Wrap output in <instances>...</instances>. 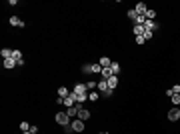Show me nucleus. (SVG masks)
<instances>
[{"instance_id": "nucleus-35", "label": "nucleus", "mask_w": 180, "mask_h": 134, "mask_svg": "<svg viewBox=\"0 0 180 134\" xmlns=\"http://www.w3.org/2000/svg\"><path fill=\"white\" fill-rule=\"evenodd\" d=\"M178 108H180V106H178Z\"/></svg>"}, {"instance_id": "nucleus-25", "label": "nucleus", "mask_w": 180, "mask_h": 134, "mask_svg": "<svg viewBox=\"0 0 180 134\" xmlns=\"http://www.w3.org/2000/svg\"><path fill=\"white\" fill-rule=\"evenodd\" d=\"M20 130H22V132H30V124L26 122V120H24V122H20Z\"/></svg>"}, {"instance_id": "nucleus-5", "label": "nucleus", "mask_w": 180, "mask_h": 134, "mask_svg": "<svg viewBox=\"0 0 180 134\" xmlns=\"http://www.w3.org/2000/svg\"><path fill=\"white\" fill-rule=\"evenodd\" d=\"M72 92L74 94H88V88H86V84H74Z\"/></svg>"}, {"instance_id": "nucleus-13", "label": "nucleus", "mask_w": 180, "mask_h": 134, "mask_svg": "<svg viewBox=\"0 0 180 134\" xmlns=\"http://www.w3.org/2000/svg\"><path fill=\"white\" fill-rule=\"evenodd\" d=\"M106 82H108V88L116 90V86H118V76H110V78L106 80Z\"/></svg>"}, {"instance_id": "nucleus-29", "label": "nucleus", "mask_w": 180, "mask_h": 134, "mask_svg": "<svg viewBox=\"0 0 180 134\" xmlns=\"http://www.w3.org/2000/svg\"><path fill=\"white\" fill-rule=\"evenodd\" d=\"M62 128H64V134H72V132H74V130H72V126H70V124H66V126H62Z\"/></svg>"}, {"instance_id": "nucleus-14", "label": "nucleus", "mask_w": 180, "mask_h": 134, "mask_svg": "<svg viewBox=\"0 0 180 134\" xmlns=\"http://www.w3.org/2000/svg\"><path fill=\"white\" fill-rule=\"evenodd\" d=\"M110 64H112V60H110L108 56H102L100 58V66L102 68H110Z\"/></svg>"}, {"instance_id": "nucleus-20", "label": "nucleus", "mask_w": 180, "mask_h": 134, "mask_svg": "<svg viewBox=\"0 0 180 134\" xmlns=\"http://www.w3.org/2000/svg\"><path fill=\"white\" fill-rule=\"evenodd\" d=\"M0 54H2V60H4V58H12V50L10 48H2Z\"/></svg>"}, {"instance_id": "nucleus-15", "label": "nucleus", "mask_w": 180, "mask_h": 134, "mask_svg": "<svg viewBox=\"0 0 180 134\" xmlns=\"http://www.w3.org/2000/svg\"><path fill=\"white\" fill-rule=\"evenodd\" d=\"M100 76H102V80H108L110 76H112V70H110V68H102Z\"/></svg>"}, {"instance_id": "nucleus-1", "label": "nucleus", "mask_w": 180, "mask_h": 134, "mask_svg": "<svg viewBox=\"0 0 180 134\" xmlns=\"http://www.w3.org/2000/svg\"><path fill=\"white\" fill-rule=\"evenodd\" d=\"M56 122L60 124V126H66V124H70V116H68L66 112H58L56 114Z\"/></svg>"}, {"instance_id": "nucleus-18", "label": "nucleus", "mask_w": 180, "mask_h": 134, "mask_svg": "<svg viewBox=\"0 0 180 134\" xmlns=\"http://www.w3.org/2000/svg\"><path fill=\"white\" fill-rule=\"evenodd\" d=\"M96 90L102 94L104 90H108V82H106V80H100V82H98V88H96Z\"/></svg>"}, {"instance_id": "nucleus-10", "label": "nucleus", "mask_w": 180, "mask_h": 134, "mask_svg": "<svg viewBox=\"0 0 180 134\" xmlns=\"http://www.w3.org/2000/svg\"><path fill=\"white\" fill-rule=\"evenodd\" d=\"M78 118H80V120H88V118H90V110H86V108L80 106V108H78Z\"/></svg>"}, {"instance_id": "nucleus-22", "label": "nucleus", "mask_w": 180, "mask_h": 134, "mask_svg": "<svg viewBox=\"0 0 180 134\" xmlns=\"http://www.w3.org/2000/svg\"><path fill=\"white\" fill-rule=\"evenodd\" d=\"M86 88H88V92L96 90V88H98V82H92V80H90V82H86Z\"/></svg>"}, {"instance_id": "nucleus-32", "label": "nucleus", "mask_w": 180, "mask_h": 134, "mask_svg": "<svg viewBox=\"0 0 180 134\" xmlns=\"http://www.w3.org/2000/svg\"><path fill=\"white\" fill-rule=\"evenodd\" d=\"M152 34H154V32H150V30H144V38H146V40H150V38H152Z\"/></svg>"}, {"instance_id": "nucleus-3", "label": "nucleus", "mask_w": 180, "mask_h": 134, "mask_svg": "<svg viewBox=\"0 0 180 134\" xmlns=\"http://www.w3.org/2000/svg\"><path fill=\"white\" fill-rule=\"evenodd\" d=\"M168 120H172V122L180 120V108H178V106H174V108H170V110H168Z\"/></svg>"}, {"instance_id": "nucleus-34", "label": "nucleus", "mask_w": 180, "mask_h": 134, "mask_svg": "<svg viewBox=\"0 0 180 134\" xmlns=\"http://www.w3.org/2000/svg\"><path fill=\"white\" fill-rule=\"evenodd\" d=\"M98 134H106V132H98Z\"/></svg>"}, {"instance_id": "nucleus-33", "label": "nucleus", "mask_w": 180, "mask_h": 134, "mask_svg": "<svg viewBox=\"0 0 180 134\" xmlns=\"http://www.w3.org/2000/svg\"><path fill=\"white\" fill-rule=\"evenodd\" d=\"M22 134H32V132H22Z\"/></svg>"}, {"instance_id": "nucleus-6", "label": "nucleus", "mask_w": 180, "mask_h": 134, "mask_svg": "<svg viewBox=\"0 0 180 134\" xmlns=\"http://www.w3.org/2000/svg\"><path fill=\"white\" fill-rule=\"evenodd\" d=\"M2 64H4V68H6V70H12L14 66H18V62H16L14 58H4V62H2Z\"/></svg>"}, {"instance_id": "nucleus-17", "label": "nucleus", "mask_w": 180, "mask_h": 134, "mask_svg": "<svg viewBox=\"0 0 180 134\" xmlns=\"http://www.w3.org/2000/svg\"><path fill=\"white\" fill-rule=\"evenodd\" d=\"M110 70H112V76H118V72H120V64H118V62H112V64H110Z\"/></svg>"}, {"instance_id": "nucleus-31", "label": "nucleus", "mask_w": 180, "mask_h": 134, "mask_svg": "<svg viewBox=\"0 0 180 134\" xmlns=\"http://www.w3.org/2000/svg\"><path fill=\"white\" fill-rule=\"evenodd\" d=\"M144 42H146L144 36H136V44H144Z\"/></svg>"}, {"instance_id": "nucleus-21", "label": "nucleus", "mask_w": 180, "mask_h": 134, "mask_svg": "<svg viewBox=\"0 0 180 134\" xmlns=\"http://www.w3.org/2000/svg\"><path fill=\"white\" fill-rule=\"evenodd\" d=\"M138 16H140V14H138L134 8H132V10H128V18H130V20H134V22H136V20H138Z\"/></svg>"}, {"instance_id": "nucleus-30", "label": "nucleus", "mask_w": 180, "mask_h": 134, "mask_svg": "<svg viewBox=\"0 0 180 134\" xmlns=\"http://www.w3.org/2000/svg\"><path fill=\"white\" fill-rule=\"evenodd\" d=\"M170 90H172V94H180V84H174Z\"/></svg>"}, {"instance_id": "nucleus-16", "label": "nucleus", "mask_w": 180, "mask_h": 134, "mask_svg": "<svg viewBox=\"0 0 180 134\" xmlns=\"http://www.w3.org/2000/svg\"><path fill=\"white\" fill-rule=\"evenodd\" d=\"M134 34L136 36H144V26L142 24H134Z\"/></svg>"}, {"instance_id": "nucleus-4", "label": "nucleus", "mask_w": 180, "mask_h": 134, "mask_svg": "<svg viewBox=\"0 0 180 134\" xmlns=\"http://www.w3.org/2000/svg\"><path fill=\"white\" fill-rule=\"evenodd\" d=\"M62 104H64L66 108H70V106H76V94L72 92L70 96H66V98H62Z\"/></svg>"}, {"instance_id": "nucleus-2", "label": "nucleus", "mask_w": 180, "mask_h": 134, "mask_svg": "<svg viewBox=\"0 0 180 134\" xmlns=\"http://www.w3.org/2000/svg\"><path fill=\"white\" fill-rule=\"evenodd\" d=\"M70 126H72V130H74V132H82V130H84V120L74 118V120L70 122Z\"/></svg>"}, {"instance_id": "nucleus-24", "label": "nucleus", "mask_w": 180, "mask_h": 134, "mask_svg": "<svg viewBox=\"0 0 180 134\" xmlns=\"http://www.w3.org/2000/svg\"><path fill=\"white\" fill-rule=\"evenodd\" d=\"M88 100H92V102H96V100H98V92H96V90L88 92Z\"/></svg>"}, {"instance_id": "nucleus-9", "label": "nucleus", "mask_w": 180, "mask_h": 134, "mask_svg": "<svg viewBox=\"0 0 180 134\" xmlns=\"http://www.w3.org/2000/svg\"><path fill=\"white\" fill-rule=\"evenodd\" d=\"M158 28V22H154V20H146L144 22V30H150V32H154Z\"/></svg>"}, {"instance_id": "nucleus-19", "label": "nucleus", "mask_w": 180, "mask_h": 134, "mask_svg": "<svg viewBox=\"0 0 180 134\" xmlns=\"http://www.w3.org/2000/svg\"><path fill=\"white\" fill-rule=\"evenodd\" d=\"M144 16H146V20H154V18H156V10H152V8H148Z\"/></svg>"}, {"instance_id": "nucleus-7", "label": "nucleus", "mask_w": 180, "mask_h": 134, "mask_svg": "<svg viewBox=\"0 0 180 134\" xmlns=\"http://www.w3.org/2000/svg\"><path fill=\"white\" fill-rule=\"evenodd\" d=\"M78 108H80V104H76V106H70V108H66V114L70 116V118H78Z\"/></svg>"}, {"instance_id": "nucleus-23", "label": "nucleus", "mask_w": 180, "mask_h": 134, "mask_svg": "<svg viewBox=\"0 0 180 134\" xmlns=\"http://www.w3.org/2000/svg\"><path fill=\"white\" fill-rule=\"evenodd\" d=\"M170 100H172L174 106H180V94H172V96H170Z\"/></svg>"}, {"instance_id": "nucleus-12", "label": "nucleus", "mask_w": 180, "mask_h": 134, "mask_svg": "<svg viewBox=\"0 0 180 134\" xmlns=\"http://www.w3.org/2000/svg\"><path fill=\"white\" fill-rule=\"evenodd\" d=\"M10 24L12 26H18V28H24V22L18 18V16H10Z\"/></svg>"}, {"instance_id": "nucleus-11", "label": "nucleus", "mask_w": 180, "mask_h": 134, "mask_svg": "<svg viewBox=\"0 0 180 134\" xmlns=\"http://www.w3.org/2000/svg\"><path fill=\"white\" fill-rule=\"evenodd\" d=\"M70 94H72V90H68L66 86H60V88H58V98H66Z\"/></svg>"}, {"instance_id": "nucleus-8", "label": "nucleus", "mask_w": 180, "mask_h": 134, "mask_svg": "<svg viewBox=\"0 0 180 134\" xmlns=\"http://www.w3.org/2000/svg\"><path fill=\"white\" fill-rule=\"evenodd\" d=\"M134 10L138 12L140 16H144V14H146V10H148V6H146V4H144V2H138V4H136V6H134Z\"/></svg>"}, {"instance_id": "nucleus-27", "label": "nucleus", "mask_w": 180, "mask_h": 134, "mask_svg": "<svg viewBox=\"0 0 180 134\" xmlns=\"http://www.w3.org/2000/svg\"><path fill=\"white\" fill-rule=\"evenodd\" d=\"M82 72H84V74H92V64H84V66H82Z\"/></svg>"}, {"instance_id": "nucleus-26", "label": "nucleus", "mask_w": 180, "mask_h": 134, "mask_svg": "<svg viewBox=\"0 0 180 134\" xmlns=\"http://www.w3.org/2000/svg\"><path fill=\"white\" fill-rule=\"evenodd\" d=\"M100 72H102L100 64H92V74H100Z\"/></svg>"}, {"instance_id": "nucleus-28", "label": "nucleus", "mask_w": 180, "mask_h": 134, "mask_svg": "<svg viewBox=\"0 0 180 134\" xmlns=\"http://www.w3.org/2000/svg\"><path fill=\"white\" fill-rule=\"evenodd\" d=\"M112 94H114V90H112V88H108V90H104V92H102V96H104V98H110Z\"/></svg>"}]
</instances>
